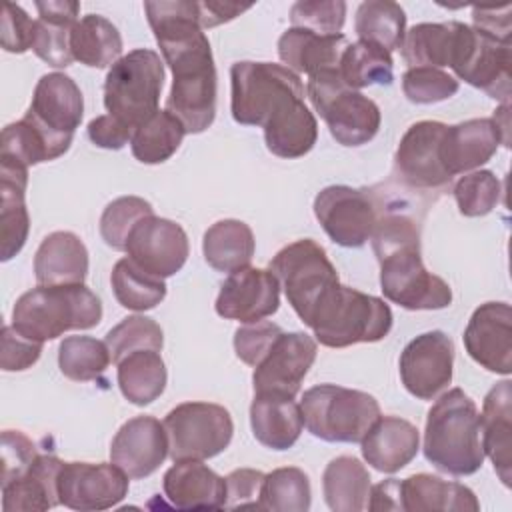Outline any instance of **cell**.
I'll use <instances>...</instances> for the list:
<instances>
[{"mask_svg":"<svg viewBox=\"0 0 512 512\" xmlns=\"http://www.w3.org/2000/svg\"><path fill=\"white\" fill-rule=\"evenodd\" d=\"M344 34H316L304 28H288L278 38V56L296 74H314L338 68L348 46Z\"/></svg>","mask_w":512,"mask_h":512,"instance_id":"cell-32","label":"cell"},{"mask_svg":"<svg viewBox=\"0 0 512 512\" xmlns=\"http://www.w3.org/2000/svg\"><path fill=\"white\" fill-rule=\"evenodd\" d=\"M60 466L62 460L54 454H38L24 474L2 482L4 512H42L60 504L56 488Z\"/></svg>","mask_w":512,"mask_h":512,"instance_id":"cell-30","label":"cell"},{"mask_svg":"<svg viewBox=\"0 0 512 512\" xmlns=\"http://www.w3.org/2000/svg\"><path fill=\"white\" fill-rule=\"evenodd\" d=\"M322 492L330 510L360 512L368 504L370 474L358 458L338 456L324 468Z\"/></svg>","mask_w":512,"mask_h":512,"instance_id":"cell-36","label":"cell"},{"mask_svg":"<svg viewBox=\"0 0 512 512\" xmlns=\"http://www.w3.org/2000/svg\"><path fill=\"white\" fill-rule=\"evenodd\" d=\"M42 354V342L22 336L12 324L2 328V350L0 368L4 372H20L38 362Z\"/></svg>","mask_w":512,"mask_h":512,"instance_id":"cell-53","label":"cell"},{"mask_svg":"<svg viewBox=\"0 0 512 512\" xmlns=\"http://www.w3.org/2000/svg\"><path fill=\"white\" fill-rule=\"evenodd\" d=\"M280 306V282L272 270L244 266L228 274L216 298V314L242 324L272 316Z\"/></svg>","mask_w":512,"mask_h":512,"instance_id":"cell-20","label":"cell"},{"mask_svg":"<svg viewBox=\"0 0 512 512\" xmlns=\"http://www.w3.org/2000/svg\"><path fill=\"white\" fill-rule=\"evenodd\" d=\"M316 360V340L304 332H280L264 358L254 366L256 392L296 396L300 384Z\"/></svg>","mask_w":512,"mask_h":512,"instance_id":"cell-19","label":"cell"},{"mask_svg":"<svg viewBox=\"0 0 512 512\" xmlns=\"http://www.w3.org/2000/svg\"><path fill=\"white\" fill-rule=\"evenodd\" d=\"M74 26L48 22L36 18V32L32 50L34 54L44 60L48 66L54 68H66L72 64L74 56L70 50V32Z\"/></svg>","mask_w":512,"mask_h":512,"instance_id":"cell-50","label":"cell"},{"mask_svg":"<svg viewBox=\"0 0 512 512\" xmlns=\"http://www.w3.org/2000/svg\"><path fill=\"white\" fill-rule=\"evenodd\" d=\"M154 214L150 202L140 196H120L112 200L100 216V236L114 250H126L130 230L144 216Z\"/></svg>","mask_w":512,"mask_h":512,"instance_id":"cell-47","label":"cell"},{"mask_svg":"<svg viewBox=\"0 0 512 512\" xmlns=\"http://www.w3.org/2000/svg\"><path fill=\"white\" fill-rule=\"evenodd\" d=\"M480 432L482 450L494 464V472L504 486L512 480V382L502 380L494 384L484 396Z\"/></svg>","mask_w":512,"mask_h":512,"instance_id":"cell-25","label":"cell"},{"mask_svg":"<svg viewBox=\"0 0 512 512\" xmlns=\"http://www.w3.org/2000/svg\"><path fill=\"white\" fill-rule=\"evenodd\" d=\"M354 30L364 42H372L388 52L400 50L406 34V14L396 2L368 0L356 10Z\"/></svg>","mask_w":512,"mask_h":512,"instance_id":"cell-39","label":"cell"},{"mask_svg":"<svg viewBox=\"0 0 512 512\" xmlns=\"http://www.w3.org/2000/svg\"><path fill=\"white\" fill-rule=\"evenodd\" d=\"M254 250L256 240L252 228L242 220H218L204 232V260L218 272H234L250 266Z\"/></svg>","mask_w":512,"mask_h":512,"instance_id":"cell-34","label":"cell"},{"mask_svg":"<svg viewBox=\"0 0 512 512\" xmlns=\"http://www.w3.org/2000/svg\"><path fill=\"white\" fill-rule=\"evenodd\" d=\"M444 130V122L420 120L404 132L394 154V170L404 186L420 192L444 190L450 186L452 178L440 160Z\"/></svg>","mask_w":512,"mask_h":512,"instance_id":"cell-14","label":"cell"},{"mask_svg":"<svg viewBox=\"0 0 512 512\" xmlns=\"http://www.w3.org/2000/svg\"><path fill=\"white\" fill-rule=\"evenodd\" d=\"M300 410L308 432L324 442H360L380 418V404L372 394L336 384L308 388Z\"/></svg>","mask_w":512,"mask_h":512,"instance_id":"cell-7","label":"cell"},{"mask_svg":"<svg viewBox=\"0 0 512 512\" xmlns=\"http://www.w3.org/2000/svg\"><path fill=\"white\" fill-rule=\"evenodd\" d=\"M314 216L332 242L344 248H360L374 232L380 200L366 188L334 184L316 194Z\"/></svg>","mask_w":512,"mask_h":512,"instance_id":"cell-13","label":"cell"},{"mask_svg":"<svg viewBox=\"0 0 512 512\" xmlns=\"http://www.w3.org/2000/svg\"><path fill=\"white\" fill-rule=\"evenodd\" d=\"M264 472L254 468L232 470L226 480V500L224 508H260V492L264 482Z\"/></svg>","mask_w":512,"mask_h":512,"instance_id":"cell-55","label":"cell"},{"mask_svg":"<svg viewBox=\"0 0 512 512\" xmlns=\"http://www.w3.org/2000/svg\"><path fill=\"white\" fill-rule=\"evenodd\" d=\"M312 490L304 470L286 466L264 476L260 492V510L306 512L310 510Z\"/></svg>","mask_w":512,"mask_h":512,"instance_id":"cell-44","label":"cell"},{"mask_svg":"<svg viewBox=\"0 0 512 512\" xmlns=\"http://www.w3.org/2000/svg\"><path fill=\"white\" fill-rule=\"evenodd\" d=\"M136 266L158 276L168 278L182 270L188 260L190 244L184 228L168 218L144 216L128 234L124 250Z\"/></svg>","mask_w":512,"mask_h":512,"instance_id":"cell-17","label":"cell"},{"mask_svg":"<svg viewBox=\"0 0 512 512\" xmlns=\"http://www.w3.org/2000/svg\"><path fill=\"white\" fill-rule=\"evenodd\" d=\"M422 450L444 474L470 476L482 468L478 408L462 388L444 392L428 410Z\"/></svg>","mask_w":512,"mask_h":512,"instance_id":"cell-4","label":"cell"},{"mask_svg":"<svg viewBox=\"0 0 512 512\" xmlns=\"http://www.w3.org/2000/svg\"><path fill=\"white\" fill-rule=\"evenodd\" d=\"M282 332V328L274 322L268 320H258V322H250L240 326L234 332V350L236 356L248 364V366H256L264 354L268 352V348L272 346V342L276 340V336Z\"/></svg>","mask_w":512,"mask_h":512,"instance_id":"cell-51","label":"cell"},{"mask_svg":"<svg viewBox=\"0 0 512 512\" xmlns=\"http://www.w3.org/2000/svg\"><path fill=\"white\" fill-rule=\"evenodd\" d=\"M458 80L432 66H414L402 74V92L412 104H436L458 92Z\"/></svg>","mask_w":512,"mask_h":512,"instance_id":"cell-48","label":"cell"},{"mask_svg":"<svg viewBox=\"0 0 512 512\" xmlns=\"http://www.w3.org/2000/svg\"><path fill=\"white\" fill-rule=\"evenodd\" d=\"M110 284L118 304L134 312L152 310L166 298L164 278L142 270L130 258H120L114 264Z\"/></svg>","mask_w":512,"mask_h":512,"instance_id":"cell-42","label":"cell"},{"mask_svg":"<svg viewBox=\"0 0 512 512\" xmlns=\"http://www.w3.org/2000/svg\"><path fill=\"white\" fill-rule=\"evenodd\" d=\"M510 42L494 38L462 22L450 68L474 88L484 90L490 98L510 104Z\"/></svg>","mask_w":512,"mask_h":512,"instance_id":"cell-12","label":"cell"},{"mask_svg":"<svg viewBox=\"0 0 512 512\" xmlns=\"http://www.w3.org/2000/svg\"><path fill=\"white\" fill-rule=\"evenodd\" d=\"M26 114L56 134L74 136L82 122L84 98L70 76L50 72L36 82Z\"/></svg>","mask_w":512,"mask_h":512,"instance_id":"cell-23","label":"cell"},{"mask_svg":"<svg viewBox=\"0 0 512 512\" xmlns=\"http://www.w3.org/2000/svg\"><path fill=\"white\" fill-rule=\"evenodd\" d=\"M168 456V434L164 422L152 416H136L124 422L112 438L110 462L126 472L130 480L154 474Z\"/></svg>","mask_w":512,"mask_h":512,"instance_id":"cell-22","label":"cell"},{"mask_svg":"<svg viewBox=\"0 0 512 512\" xmlns=\"http://www.w3.org/2000/svg\"><path fill=\"white\" fill-rule=\"evenodd\" d=\"M346 20V2L342 0H300L290 8L292 28L312 30L316 34H340Z\"/></svg>","mask_w":512,"mask_h":512,"instance_id":"cell-49","label":"cell"},{"mask_svg":"<svg viewBox=\"0 0 512 512\" xmlns=\"http://www.w3.org/2000/svg\"><path fill=\"white\" fill-rule=\"evenodd\" d=\"M198 4V22L202 30L220 26L250 10V4H232V2H196Z\"/></svg>","mask_w":512,"mask_h":512,"instance_id":"cell-58","label":"cell"},{"mask_svg":"<svg viewBox=\"0 0 512 512\" xmlns=\"http://www.w3.org/2000/svg\"><path fill=\"white\" fill-rule=\"evenodd\" d=\"M250 426L254 438L272 450H288L302 434L304 418L292 396L256 392L250 404Z\"/></svg>","mask_w":512,"mask_h":512,"instance_id":"cell-28","label":"cell"},{"mask_svg":"<svg viewBox=\"0 0 512 512\" xmlns=\"http://www.w3.org/2000/svg\"><path fill=\"white\" fill-rule=\"evenodd\" d=\"M70 50L80 64L106 68L122 58V36L108 18L86 14L70 32Z\"/></svg>","mask_w":512,"mask_h":512,"instance_id":"cell-37","label":"cell"},{"mask_svg":"<svg viewBox=\"0 0 512 512\" xmlns=\"http://www.w3.org/2000/svg\"><path fill=\"white\" fill-rule=\"evenodd\" d=\"M270 270L282 284L288 304L302 322L308 320L320 296L340 282L326 250L312 238L296 240L278 250L270 260Z\"/></svg>","mask_w":512,"mask_h":512,"instance_id":"cell-11","label":"cell"},{"mask_svg":"<svg viewBox=\"0 0 512 512\" xmlns=\"http://www.w3.org/2000/svg\"><path fill=\"white\" fill-rule=\"evenodd\" d=\"M88 274V250L68 230L48 234L34 254V276L38 286L84 284Z\"/></svg>","mask_w":512,"mask_h":512,"instance_id":"cell-27","label":"cell"},{"mask_svg":"<svg viewBox=\"0 0 512 512\" xmlns=\"http://www.w3.org/2000/svg\"><path fill=\"white\" fill-rule=\"evenodd\" d=\"M28 168L0 162V258L8 262L28 240L30 216L24 202Z\"/></svg>","mask_w":512,"mask_h":512,"instance_id":"cell-33","label":"cell"},{"mask_svg":"<svg viewBox=\"0 0 512 512\" xmlns=\"http://www.w3.org/2000/svg\"><path fill=\"white\" fill-rule=\"evenodd\" d=\"M34 6L38 10V18L40 20L68 24V26H74L78 22V12H80V4L78 2H72V0H46V2H36Z\"/></svg>","mask_w":512,"mask_h":512,"instance_id":"cell-59","label":"cell"},{"mask_svg":"<svg viewBox=\"0 0 512 512\" xmlns=\"http://www.w3.org/2000/svg\"><path fill=\"white\" fill-rule=\"evenodd\" d=\"M86 132H88V138L92 140V144H96L98 148H106V150H120L134 136L132 128H128L126 124H122L120 120H116L110 114L92 118L88 122Z\"/></svg>","mask_w":512,"mask_h":512,"instance_id":"cell-56","label":"cell"},{"mask_svg":"<svg viewBox=\"0 0 512 512\" xmlns=\"http://www.w3.org/2000/svg\"><path fill=\"white\" fill-rule=\"evenodd\" d=\"M110 362L112 356L106 342L92 336H68L58 346L60 372L74 382L100 378Z\"/></svg>","mask_w":512,"mask_h":512,"instance_id":"cell-43","label":"cell"},{"mask_svg":"<svg viewBox=\"0 0 512 512\" xmlns=\"http://www.w3.org/2000/svg\"><path fill=\"white\" fill-rule=\"evenodd\" d=\"M338 72L342 80L354 90L372 84L390 86L394 80V62L388 50L372 42L358 40L346 46L338 64Z\"/></svg>","mask_w":512,"mask_h":512,"instance_id":"cell-41","label":"cell"},{"mask_svg":"<svg viewBox=\"0 0 512 512\" xmlns=\"http://www.w3.org/2000/svg\"><path fill=\"white\" fill-rule=\"evenodd\" d=\"M508 110L510 104L504 108L502 122L492 116L446 126L440 142V160L450 178L480 168L496 154L500 144L508 146Z\"/></svg>","mask_w":512,"mask_h":512,"instance_id":"cell-18","label":"cell"},{"mask_svg":"<svg viewBox=\"0 0 512 512\" xmlns=\"http://www.w3.org/2000/svg\"><path fill=\"white\" fill-rule=\"evenodd\" d=\"M128 476L116 464L62 462L56 488L62 506L92 512L122 502L128 494Z\"/></svg>","mask_w":512,"mask_h":512,"instance_id":"cell-16","label":"cell"},{"mask_svg":"<svg viewBox=\"0 0 512 512\" xmlns=\"http://www.w3.org/2000/svg\"><path fill=\"white\" fill-rule=\"evenodd\" d=\"M148 24L174 80L166 110L186 134L204 132L216 116V66L210 42L198 22V4L188 0L144 2Z\"/></svg>","mask_w":512,"mask_h":512,"instance_id":"cell-1","label":"cell"},{"mask_svg":"<svg viewBox=\"0 0 512 512\" xmlns=\"http://www.w3.org/2000/svg\"><path fill=\"white\" fill-rule=\"evenodd\" d=\"M38 450L34 442L18 430H4L2 432V482H8L20 474H24Z\"/></svg>","mask_w":512,"mask_h":512,"instance_id":"cell-54","label":"cell"},{"mask_svg":"<svg viewBox=\"0 0 512 512\" xmlns=\"http://www.w3.org/2000/svg\"><path fill=\"white\" fill-rule=\"evenodd\" d=\"M102 320L100 298L84 284L38 286L12 308V326L26 338L46 342L68 330H88Z\"/></svg>","mask_w":512,"mask_h":512,"instance_id":"cell-6","label":"cell"},{"mask_svg":"<svg viewBox=\"0 0 512 512\" xmlns=\"http://www.w3.org/2000/svg\"><path fill=\"white\" fill-rule=\"evenodd\" d=\"M168 456L180 460H208L224 452L234 434L230 412L212 402H182L164 418Z\"/></svg>","mask_w":512,"mask_h":512,"instance_id":"cell-10","label":"cell"},{"mask_svg":"<svg viewBox=\"0 0 512 512\" xmlns=\"http://www.w3.org/2000/svg\"><path fill=\"white\" fill-rule=\"evenodd\" d=\"M462 22H422L412 26L404 34L400 46L402 58L410 68L414 66H432L442 68L450 66L452 54L458 42Z\"/></svg>","mask_w":512,"mask_h":512,"instance_id":"cell-38","label":"cell"},{"mask_svg":"<svg viewBox=\"0 0 512 512\" xmlns=\"http://www.w3.org/2000/svg\"><path fill=\"white\" fill-rule=\"evenodd\" d=\"M232 118L264 130L266 148L278 158H298L318 140V122L304 104L296 72L274 62H234L230 68Z\"/></svg>","mask_w":512,"mask_h":512,"instance_id":"cell-2","label":"cell"},{"mask_svg":"<svg viewBox=\"0 0 512 512\" xmlns=\"http://www.w3.org/2000/svg\"><path fill=\"white\" fill-rule=\"evenodd\" d=\"M186 128L168 110H156L144 120L130 140V148L136 160L142 164L166 162L182 144Z\"/></svg>","mask_w":512,"mask_h":512,"instance_id":"cell-40","label":"cell"},{"mask_svg":"<svg viewBox=\"0 0 512 512\" xmlns=\"http://www.w3.org/2000/svg\"><path fill=\"white\" fill-rule=\"evenodd\" d=\"M72 138L74 136L48 130L28 114H24L22 120L12 122L2 130L0 162L22 168L50 162L68 152Z\"/></svg>","mask_w":512,"mask_h":512,"instance_id":"cell-29","label":"cell"},{"mask_svg":"<svg viewBox=\"0 0 512 512\" xmlns=\"http://www.w3.org/2000/svg\"><path fill=\"white\" fill-rule=\"evenodd\" d=\"M360 444L364 460L374 470L394 474L416 458L420 450V434L412 422L380 414Z\"/></svg>","mask_w":512,"mask_h":512,"instance_id":"cell-24","label":"cell"},{"mask_svg":"<svg viewBox=\"0 0 512 512\" xmlns=\"http://www.w3.org/2000/svg\"><path fill=\"white\" fill-rule=\"evenodd\" d=\"M306 94L338 144L362 146L378 134L382 122L378 104L350 88L338 68L310 74Z\"/></svg>","mask_w":512,"mask_h":512,"instance_id":"cell-8","label":"cell"},{"mask_svg":"<svg viewBox=\"0 0 512 512\" xmlns=\"http://www.w3.org/2000/svg\"><path fill=\"white\" fill-rule=\"evenodd\" d=\"M464 348L482 368L508 376L512 372V310L508 302L480 304L464 330Z\"/></svg>","mask_w":512,"mask_h":512,"instance_id":"cell-21","label":"cell"},{"mask_svg":"<svg viewBox=\"0 0 512 512\" xmlns=\"http://www.w3.org/2000/svg\"><path fill=\"white\" fill-rule=\"evenodd\" d=\"M116 378L130 404L146 406L164 392L168 372L158 350H136L116 362Z\"/></svg>","mask_w":512,"mask_h":512,"instance_id":"cell-35","label":"cell"},{"mask_svg":"<svg viewBox=\"0 0 512 512\" xmlns=\"http://www.w3.org/2000/svg\"><path fill=\"white\" fill-rule=\"evenodd\" d=\"M510 14H512V6L504 4V6H496V8H484V6H474L472 8V20H474V28L500 38V40H508L510 42V32H512V24H510Z\"/></svg>","mask_w":512,"mask_h":512,"instance_id":"cell-57","label":"cell"},{"mask_svg":"<svg viewBox=\"0 0 512 512\" xmlns=\"http://www.w3.org/2000/svg\"><path fill=\"white\" fill-rule=\"evenodd\" d=\"M106 346L110 350L112 362L116 364L126 354L136 350H162L164 346V334L156 320L148 316H128L120 324H116L106 334Z\"/></svg>","mask_w":512,"mask_h":512,"instance_id":"cell-45","label":"cell"},{"mask_svg":"<svg viewBox=\"0 0 512 512\" xmlns=\"http://www.w3.org/2000/svg\"><path fill=\"white\" fill-rule=\"evenodd\" d=\"M36 32V20H32L22 6L8 2L4 4L2 22H0V42L6 52L22 54L32 50Z\"/></svg>","mask_w":512,"mask_h":512,"instance_id":"cell-52","label":"cell"},{"mask_svg":"<svg viewBox=\"0 0 512 512\" xmlns=\"http://www.w3.org/2000/svg\"><path fill=\"white\" fill-rule=\"evenodd\" d=\"M400 510L406 512H478L476 494L458 482L426 472L400 480Z\"/></svg>","mask_w":512,"mask_h":512,"instance_id":"cell-31","label":"cell"},{"mask_svg":"<svg viewBox=\"0 0 512 512\" xmlns=\"http://www.w3.org/2000/svg\"><path fill=\"white\" fill-rule=\"evenodd\" d=\"M392 320V310L382 298L336 282L320 296L304 324L322 346L346 348L386 338Z\"/></svg>","mask_w":512,"mask_h":512,"instance_id":"cell-5","label":"cell"},{"mask_svg":"<svg viewBox=\"0 0 512 512\" xmlns=\"http://www.w3.org/2000/svg\"><path fill=\"white\" fill-rule=\"evenodd\" d=\"M380 262L382 294L406 310H440L450 306L452 290L446 280L426 270L420 256V222L408 212L380 206L370 236Z\"/></svg>","mask_w":512,"mask_h":512,"instance_id":"cell-3","label":"cell"},{"mask_svg":"<svg viewBox=\"0 0 512 512\" xmlns=\"http://www.w3.org/2000/svg\"><path fill=\"white\" fill-rule=\"evenodd\" d=\"M166 498L180 510L224 508L226 480L202 460H180L162 478Z\"/></svg>","mask_w":512,"mask_h":512,"instance_id":"cell-26","label":"cell"},{"mask_svg":"<svg viewBox=\"0 0 512 512\" xmlns=\"http://www.w3.org/2000/svg\"><path fill=\"white\" fill-rule=\"evenodd\" d=\"M452 194L462 216L478 218L490 214L496 208L502 194V186L494 172L474 170L456 180Z\"/></svg>","mask_w":512,"mask_h":512,"instance_id":"cell-46","label":"cell"},{"mask_svg":"<svg viewBox=\"0 0 512 512\" xmlns=\"http://www.w3.org/2000/svg\"><path fill=\"white\" fill-rule=\"evenodd\" d=\"M368 510H400V480L388 478L376 486H370Z\"/></svg>","mask_w":512,"mask_h":512,"instance_id":"cell-60","label":"cell"},{"mask_svg":"<svg viewBox=\"0 0 512 512\" xmlns=\"http://www.w3.org/2000/svg\"><path fill=\"white\" fill-rule=\"evenodd\" d=\"M400 380L418 400H432L452 382L454 342L442 330L412 338L400 354Z\"/></svg>","mask_w":512,"mask_h":512,"instance_id":"cell-15","label":"cell"},{"mask_svg":"<svg viewBox=\"0 0 512 512\" xmlns=\"http://www.w3.org/2000/svg\"><path fill=\"white\" fill-rule=\"evenodd\" d=\"M164 60L150 48H136L114 62L104 80V106L110 116L136 130L158 110Z\"/></svg>","mask_w":512,"mask_h":512,"instance_id":"cell-9","label":"cell"}]
</instances>
